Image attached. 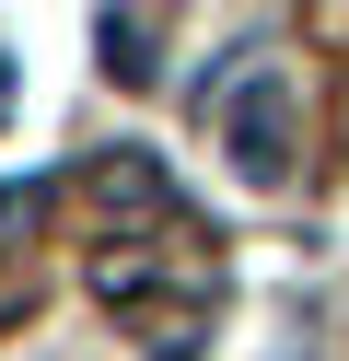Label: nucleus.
<instances>
[{"label": "nucleus", "mask_w": 349, "mask_h": 361, "mask_svg": "<svg viewBox=\"0 0 349 361\" xmlns=\"http://www.w3.org/2000/svg\"><path fill=\"white\" fill-rule=\"evenodd\" d=\"M291 117H302L291 71H245V82L221 94V152H233L245 187H279V175H291Z\"/></svg>", "instance_id": "obj_1"}, {"label": "nucleus", "mask_w": 349, "mask_h": 361, "mask_svg": "<svg viewBox=\"0 0 349 361\" xmlns=\"http://www.w3.org/2000/svg\"><path fill=\"white\" fill-rule=\"evenodd\" d=\"M93 198H105V210H128V221H152V210H163L152 152H105V164H93Z\"/></svg>", "instance_id": "obj_2"}, {"label": "nucleus", "mask_w": 349, "mask_h": 361, "mask_svg": "<svg viewBox=\"0 0 349 361\" xmlns=\"http://www.w3.org/2000/svg\"><path fill=\"white\" fill-rule=\"evenodd\" d=\"M93 47H105V71L128 82V94L163 71V59H152V12H140V0H128V12H105V35H93Z\"/></svg>", "instance_id": "obj_3"}, {"label": "nucleus", "mask_w": 349, "mask_h": 361, "mask_svg": "<svg viewBox=\"0 0 349 361\" xmlns=\"http://www.w3.org/2000/svg\"><path fill=\"white\" fill-rule=\"evenodd\" d=\"M35 210H47V187H35V175H23V187H0V233H23Z\"/></svg>", "instance_id": "obj_4"}, {"label": "nucleus", "mask_w": 349, "mask_h": 361, "mask_svg": "<svg viewBox=\"0 0 349 361\" xmlns=\"http://www.w3.org/2000/svg\"><path fill=\"white\" fill-rule=\"evenodd\" d=\"M0 105H12V47H0Z\"/></svg>", "instance_id": "obj_5"}]
</instances>
